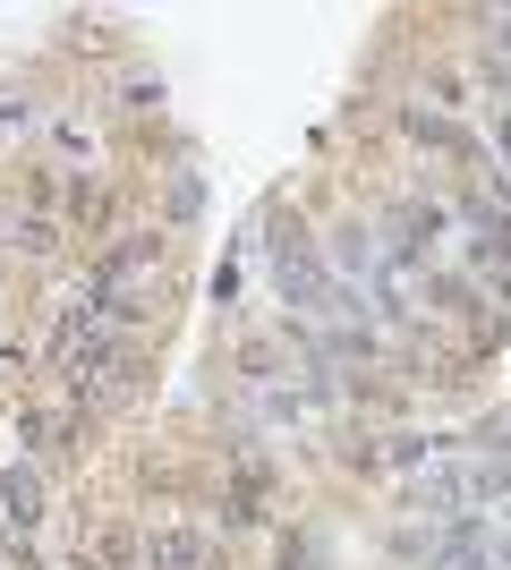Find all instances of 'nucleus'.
<instances>
[{
	"instance_id": "nucleus-4",
	"label": "nucleus",
	"mask_w": 511,
	"mask_h": 570,
	"mask_svg": "<svg viewBox=\"0 0 511 570\" xmlns=\"http://www.w3.org/2000/svg\"><path fill=\"white\" fill-rule=\"evenodd\" d=\"M0 520L18 528V537L43 528V469H35V460H9V469H0Z\"/></svg>"
},
{
	"instance_id": "nucleus-5",
	"label": "nucleus",
	"mask_w": 511,
	"mask_h": 570,
	"mask_svg": "<svg viewBox=\"0 0 511 570\" xmlns=\"http://www.w3.org/2000/svg\"><path fill=\"white\" fill-rule=\"evenodd\" d=\"M18 434L35 443V452H69V434H77V409H18Z\"/></svg>"
},
{
	"instance_id": "nucleus-3",
	"label": "nucleus",
	"mask_w": 511,
	"mask_h": 570,
	"mask_svg": "<svg viewBox=\"0 0 511 570\" xmlns=\"http://www.w3.org/2000/svg\"><path fill=\"white\" fill-rule=\"evenodd\" d=\"M146 570H222V546L188 520H163L146 537Z\"/></svg>"
},
{
	"instance_id": "nucleus-2",
	"label": "nucleus",
	"mask_w": 511,
	"mask_h": 570,
	"mask_svg": "<svg viewBox=\"0 0 511 570\" xmlns=\"http://www.w3.org/2000/svg\"><path fill=\"white\" fill-rule=\"evenodd\" d=\"M443 222H452V256L478 273V289L487 282L511 289V205H494V196H452Z\"/></svg>"
},
{
	"instance_id": "nucleus-6",
	"label": "nucleus",
	"mask_w": 511,
	"mask_h": 570,
	"mask_svg": "<svg viewBox=\"0 0 511 570\" xmlns=\"http://www.w3.org/2000/svg\"><path fill=\"white\" fill-rule=\"evenodd\" d=\"M26 119H35V111H26V95H0V137H9V128L26 137Z\"/></svg>"
},
{
	"instance_id": "nucleus-1",
	"label": "nucleus",
	"mask_w": 511,
	"mask_h": 570,
	"mask_svg": "<svg viewBox=\"0 0 511 570\" xmlns=\"http://www.w3.org/2000/svg\"><path fill=\"white\" fill-rule=\"evenodd\" d=\"M86 289H95L102 307H111V324H154L163 315V238H120L111 256L86 273Z\"/></svg>"
}]
</instances>
